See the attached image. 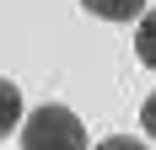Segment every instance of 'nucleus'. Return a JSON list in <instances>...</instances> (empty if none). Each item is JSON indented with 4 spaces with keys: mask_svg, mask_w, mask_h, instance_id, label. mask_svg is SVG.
Listing matches in <instances>:
<instances>
[{
    "mask_svg": "<svg viewBox=\"0 0 156 150\" xmlns=\"http://www.w3.org/2000/svg\"><path fill=\"white\" fill-rule=\"evenodd\" d=\"M22 150H86V123L70 107L48 102L22 123Z\"/></svg>",
    "mask_w": 156,
    "mask_h": 150,
    "instance_id": "nucleus-1",
    "label": "nucleus"
},
{
    "mask_svg": "<svg viewBox=\"0 0 156 150\" xmlns=\"http://www.w3.org/2000/svg\"><path fill=\"white\" fill-rule=\"evenodd\" d=\"M92 16H102V22H135V16H145V0H81Z\"/></svg>",
    "mask_w": 156,
    "mask_h": 150,
    "instance_id": "nucleus-2",
    "label": "nucleus"
},
{
    "mask_svg": "<svg viewBox=\"0 0 156 150\" xmlns=\"http://www.w3.org/2000/svg\"><path fill=\"white\" fill-rule=\"evenodd\" d=\"M16 123H22V91H16L11 80H5V75H0V139L11 134Z\"/></svg>",
    "mask_w": 156,
    "mask_h": 150,
    "instance_id": "nucleus-3",
    "label": "nucleus"
},
{
    "mask_svg": "<svg viewBox=\"0 0 156 150\" xmlns=\"http://www.w3.org/2000/svg\"><path fill=\"white\" fill-rule=\"evenodd\" d=\"M135 54H140L145 70H156V11L140 16V32H135Z\"/></svg>",
    "mask_w": 156,
    "mask_h": 150,
    "instance_id": "nucleus-4",
    "label": "nucleus"
},
{
    "mask_svg": "<svg viewBox=\"0 0 156 150\" xmlns=\"http://www.w3.org/2000/svg\"><path fill=\"white\" fill-rule=\"evenodd\" d=\"M92 150H145V145H140L135 134H108L102 145H92Z\"/></svg>",
    "mask_w": 156,
    "mask_h": 150,
    "instance_id": "nucleus-5",
    "label": "nucleus"
},
{
    "mask_svg": "<svg viewBox=\"0 0 156 150\" xmlns=\"http://www.w3.org/2000/svg\"><path fill=\"white\" fill-rule=\"evenodd\" d=\"M140 129H145V134L156 139V91L145 97V107H140Z\"/></svg>",
    "mask_w": 156,
    "mask_h": 150,
    "instance_id": "nucleus-6",
    "label": "nucleus"
}]
</instances>
